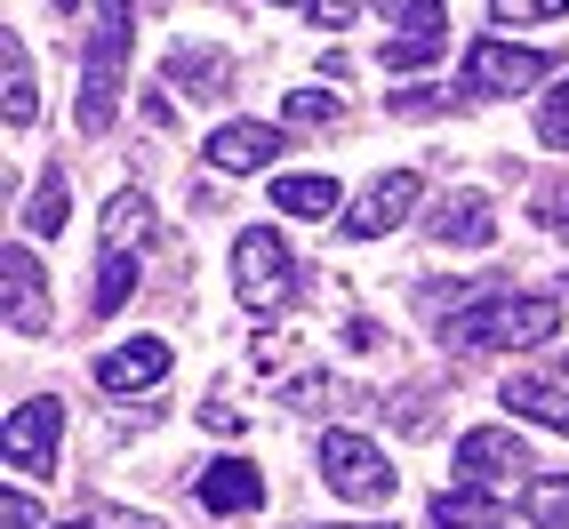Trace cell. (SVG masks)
<instances>
[{"label": "cell", "mask_w": 569, "mask_h": 529, "mask_svg": "<svg viewBox=\"0 0 569 529\" xmlns=\"http://www.w3.org/2000/svg\"><path fill=\"white\" fill-rule=\"evenodd\" d=\"M129 57H137V0H97V32H89V57H81V97H72L81 137L112 129L121 89H129Z\"/></svg>", "instance_id": "cell-1"}, {"label": "cell", "mask_w": 569, "mask_h": 529, "mask_svg": "<svg viewBox=\"0 0 569 529\" xmlns=\"http://www.w3.org/2000/svg\"><path fill=\"white\" fill-rule=\"evenodd\" d=\"M233 297L249 313H281L297 297V249L273 233V224H249L233 241Z\"/></svg>", "instance_id": "cell-2"}, {"label": "cell", "mask_w": 569, "mask_h": 529, "mask_svg": "<svg viewBox=\"0 0 569 529\" xmlns=\"http://www.w3.org/2000/svg\"><path fill=\"white\" fill-rule=\"evenodd\" d=\"M313 458H321V481H329L346 506H386V498H393V481H401L386 449H377L369 433H346V426H329Z\"/></svg>", "instance_id": "cell-3"}, {"label": "cell", "mask_w": 569, "mask_h": 529, "mask_svg": "<svg viewBox=\"0 0 569 529\" xmlns=\"http://www.w3.org/2000/svg\"><path fill=\"white\" fill-rule=\"evenodd\" d=\"M553 81V57L546 49H529V41H473L466 49V72H458V89L466 97H529V89H546Z\"/></svg>", "instance_id": "cell-4"}, {"label": "cell", "mask_w": 569, "mask_h": 529, "mask_svg": "<svg viewBox=\"0 0 569 529\" xmlns=\"http://www.w3.org/2000/svg\"><path fill=\"white\" fill-rule=\"evenodd\" d=\"M417 201H426V177H417V169H386V177L361 184V201L337 224H346V241H386V233H401V224L417 217Z\"/></svg>", "instance_id": "cell-5"}, {"label": "cell", "mask_w": 569, "mask_h": 529, "mask_svg": "<svg viewBox=\"0 0 569 529\" xmlns=\"http://www.w3.org/2000/svg\"><path fill=\"white\" fill-rule=\"evenodd\" d=\"M458 481H466V489H489V498L529 489V441L506 433V426H473V433L458 441Z\"/></svg>", "instance_id": "cell-6"}, {"label": "cell", "mask_w": 569, "mask_h": 529, "mask_svg": "<svg viewBox=\"0 0 569 529\" xmlns=\"http://www.w3.org/2000/svg\"><path fill=\"white\" fill-rule=\"evenodd\" d=\"M0 321L17 337H41L49 329V281H41V257L32 249H0Z\"/></svg>", "instance_id": "cell-7"}, {"label": "cell", "mask_w": 569, "mask_h": 529, "mask_svg": "<svg viewBox=\"0 0 569 529\" xmlns=\"http://www.w3.org/2000/svg\"><path fill=\"white\" fill-rule=\"evenodd\" d=\"M169 337H129V346H112L104 361H97V386L112 393V401H137V393H161V377H169Z\"/></svg>", "instance_id": "cell-8"}, {"label": "cell", "mask_w": 569, "mask_h": 529, "mask_svg": "<svg viewBox=\"0 0 569 529\" xmlns=\"http://www.w3.org/2000/svg\"><path fill=\"white\" fill-rule=\"evenodd\" d=\"M281 121H224L209 129V169L217 177H257V169H273L281 161Z\"/></svg>", "instance_id": "cell-9"}, {"label": "cell", "mask_w": 569, "mask_h": 529, "mask_svg": "<svg viewBox=\"0 0 569 529\" xmlns=\"http://www.w3.org/2000/svg\"><path fill=\"white\" fill-rule=\"evenodd\" d=\"M426 233H433V249H489V233H498V209H489V193L458 184V193H441V201L426 209Z\"/></svg>", "instance_id": "cell-10"}, {"label": "cell", "mask_w": 569, "mask_h": 529, "mask_svg": "<svg viewBox=\"0 0 569 529\" xmlns=\"http://www.w3.org/2000/svg\"><path fill=\"white\" fill-rule=\"evenodd\" d=\"M57 433H64V401H24V409H9V466H24V473H49L57 466Z\"/></svg>", "instance_id": "cell-11"}, {"label": "cell", "mask_w": 569, "mask_h": 529, "mask_svg": "<svg viewBox=\"0 0 569 529\" xmlns=\"http://www.w3.org/2000/svg\"><path fill=\"white\" fill-rule=\"evenodd\" d=\"M0 121H9V129L41 121V72H32V49L17 41V24L0 32Z\"/></svg>", "instance_id": "cell-12"}, {"label": "cell", "mask_w": 569, "mask_h": 529, "mask_svg": "<svg viewBox=\"0 0 569 529\" xmlns=\"http://www.w3.org/2000/svg\"><path fill=\"white\" fill-rule=\"evenodd\" d=\"M193 498H201V513H257V506H264V473H257L249 458H217V466L193 481Z\"/></svg>", "instance_id": "cell-13"}, {"label": "cell", "mask_w": 569, "mask_h": 529, "mask_svg": "<svg viewBox=\"0 0 569 529\" xmlns=\"http://www.w3.org/2000/svg\"><path fill=\"white\" fill-rule=\"evenodd\" d=\"M498 393H506V409H513V418L569 433V369H553V377H538V369H529V377H506Z\"/></svg>", "instance_id": "cell-14"}, {"label": "cell", "mask_w": 569, "mask_h": 529, "mask_svg": "<svg viewBox=\"0 0 569 529\" xmlns=\"http://www.w3.org/2000/svg\"><path fill=\"white\" fill-rule=\"evenodd\" d=\"M153 201H144V184H121V193L104 201V217H97V233H104V249H144L153 241Z\"/></svg>", "instance_id": "cell-15"}, {"label": "cell", "mask_w": 569, "mask_h": 529, "mask_svg": "<svg viewBox=\"0 0 569 529\" xmlns=\"http://www.w3.org/2000/svg\"><path fill=\"white\" fill-rule=\"evenodd\" d=\"M273 209H289V217H337V177H321V169L273 177Z\"/></svg>", "instance_id": "cell-16"}, {"label": "cell", "mask_w": 569, "mask_h": 529, "mask_svg": "<svg viewBox=\"0 0 569 529\" xmlns=\"http://www.w3.org/2000/svg\"><path fill=\"white\" fill-rule=\"evenodd\" d=\"M433 529H513L498 506H489V489H441V498H433Z\"/></svg>", "instance_id": "cell-17"}, {"label": "cell", "mask_w": 569, "mask_h": 529, "mask_svg": "<svg viewBox=\"0 0 569 529\" xmlns=\"http://www.w3.org/2000/svg\"><path fill=\"white\" fill-rule=\"evenodd\" d=\"M169 81L193 89V97H224L233 89V64H224L217 49H169Z\"/></svg>", "instance_id": "cell-18"}, {"label": "cell", "mask_w": 569, "mask_h": 529, "mask_svg": "<svg viewBox=\"0 0 569 529\" xmlns=\"http://www.w3.org/2000/svg\"><path fill=\"white\" fill-rule=\"evenodd\" d=\"M129 289H137V249H104V264H97V297H89V313L104 321V313H121L129 306Z\"/></svg>", "instance_id": "cell-19"}, {"label": "cell", "mask_w": 569, "mask_h": 529, "mask_svg": "<svg viewBox=\"0 0 569 529\" xmlns=\"http://www.w3.org/2000/svg\"><path fill=\"white\" fill-rule=\"evenodd\" d=\"M64 217H72V193H64V177L57 169H41V184H32V209H24V224H32V233H64Z\"/></svg>", "instance_id": "cell-20"}, {"label": "cell", "mask_w": 569, "mask_h": 529, "mask_svg": "<svg viewBox=\"0 0 569 529\" xmlns=\"http://www.w3.org/2000/svg\"><path fill=\"white\" fill-rule=\"evenodd\" d=\"M281 121H289V129H337V121H346V97H329V89H297V97L281 104Z\"/></svg>", "instance_id": "cell-21"}, {"label": "cell", "mask_w": 569, "mask_h": 529, "mask_svg": "<svg viewBox=\"0 0 569 529\" xmlns=\"http://www.w3.org/2000/svg\"><path fill=\"white\" fill-rule=\"evenodd\" d=\"M433 57H441V32H393V41L377 49V64H386V72H426Z\"/></svg>", "instance_id": "cell-22"}, {"label": "cell", "mask_w": 569, "mask_h": 529, "mask_svg": "<svg viewBox=\"0 0 569 529\" xmlns=\"http://www.w3.org/2000/svg\"><path fill=\"white\" fill-rule=\"evenodd\" d=\"M393 32H441V0H369Z\"/></svg>", "instance_id": "cell-23"}, {"label": "cell", "mask_w": 569, "mask_h": 529, "mask_svg": "<svg viewBox=\"0 0 569 529\" xmlns=\"http://www.w3.org/2000/svg\"><path fill=\"white\" fill-rule=\"evenodd\" d=\"M538 144L546 153H569V81H553L546 104H538Z\"/></svg>", "instance_id": "cell-24"}, {"label": "cell", "mask_w": 569, "mask_h": 529, "mask_svg": "<svg viewBox=\"0 0 569 529\" xmlns=\"http://www.w3.org/2000/svg\"><path fill=\"white\" fill-rule=\"evenodd\" d=\"M529 224H546V233H569V177H546L538 193H529Z\"/></svg>", "instance_id": "cell-25"}, {"label": "cell", "mask_w": 569, "mask_h": 529, "mask_svg": "<svg viewBox=\"0 0 569 529\" xmlns=\"http://www.w3.org/2000/svg\"><path fill=\"white\" fill-rule=\"evenodd\" d=\"M466 104V89H393V121H426V112Z\"/></svg>", "instance_id": "cell-26"}, {"label": "cell", "mask_w": 569, "mask_h": 529, "mask_svg": "<svg viewBox=\"0 0 569 529\" xmlns=\"http://www.w3.org/2000/svg\"><path fill=\"white\" fill-rule=\"evenodd\" d=\"M529 521H538V529H569V481H529Z\"/></svg>", "instance_id": "cell-27"}, {"label": "cell", "mask_w": 569, "mask_h": 529, "mask_svg": "<svg viewBox=\"0 0 569 529\" xmlns=\"http://www.w3.org/2000/svg\"><path fill=\"white\" fill-rule=\"evenodd\" d=\"M489 17L498 24H553V17H569V0H489Z\"/></svg>", "instance_id": "cell-28"}, {"label": "cell", "mask_w": 569, "mask_h": 529, "mask_svg": "<svg viewBox=\"0 0 569 529\" xmlns=\"http://www.w3.org/2000/svg\"><path fill=\"white\" fill-rule=\"evenodd\" d=\"M0 529H41V498H32V489H0Z\"/></svg>", "instance_id": "cell-29"}, {"label": "cell", "mask_w": 569, "mask_h": 529, "mask_svg": "<svg viewBox=\"0 0 569 529\" xmlns=\"http://www.w3.org/2000/svg\"><path fill=\"white\" fill-rule=\"evenodd\" d=\"M361 9H369V0H306V17H313L321 32H346V24H353Z\"/></svg>", "instance_id": "cell-30"}, {"label": "cell", "mask_w": 569, "mask_h": 529, "mask_svg": "<svg viewBox=\"0 0 569 529\" xmlns=\"http://www.w3.org/2000/svg\"><path fill=\"white\" fill-rule=\"evenodd\" d=\"M281 401H289V409H321V401H329V377H321V369L289 377V386H281Z\"/></svg>", "instance_id": "cell-31"}, {"label": "cell", "mask_w": 569, "mask_h": 529, "mask_svg": "<svg viewBox=\"0 0 569 529\" xmlns=\"http://www.w3.org/2000/svg\"><path fill=\"white\" fill-rule=\"evenodd\" d=\"M97 529H161V521H153V513H121V506H104Z\"/></svg>", "instance_id": "cell-32"}, {"label": "cell", "mask_w": 569, "mask_h": 529, "mask_svg": "<svg viewBox=\"0 0 569 529\" xmlns=\"http://www.w3.org/2000/svg\"><path fill=\"white\" fill-rule=\"evenodd\" d=\"M337 529H393V521H337Z\"/></svg>", "instance_id": "cell-33"}, {"label": "cell", "mask_w": 569, "mask_h": 529, "mask_svg": "<svg viewBox=\"0 0 569 529\" xmlns=\"http://www.w3.org/2000/svg\"><path fill=\"white\" fill-rule=\"evenodd\" d=\"M57 9H64V17H72V9H81V0H57Z\"/></svg>", "instance_id": "cell-34"}, {"label": "cell", "mask_w": 569, "mask_h": 529, "mask_svg": "<svg viewBox=\"0 0 569 529\" xmlns=\"http://www.w3.org/2000/svg\"><path fill=\"white\" fill-rule=\"evenodd\" d=\"M273 9H289V0H273ZM297 9H306V0H297Z\"/></svg>", "instance_id": "cell-35"}, {"label": "cell", "mask_w": 569, "mask_h": 529, "mask_svg": "<svg viewBox=\"0 0 569 529\" xmlns=\"http://www.w3.org/2000/svg\"><path fill=\"white\" fill-rule=\"evenodd\" d=\"M561 369H569V361H561Z\"/></svg>", "instance_id": "cell-36"}]
</instances>
